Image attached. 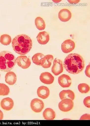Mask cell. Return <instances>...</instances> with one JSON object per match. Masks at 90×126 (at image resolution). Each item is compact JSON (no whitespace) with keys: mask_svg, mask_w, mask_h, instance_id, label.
Wrapping results in <instances>:
<instances>
[{"mask_svg":"<svg viewBox=\"0 0 90 126\" xmlns=\"http://www.w3.org/2000/svg\"><path fill=\"white\" fill-rule=\"evenodd\" d=\"M75 42L71 39L65 40L61 45V49L62 51L65 53L71 52L75 49Z\"/></svg>","mask_w":90,"mask_h":126,"instance_id":"obj_8","label":"cell"},{"mask_svg":"<svg viewBox=\"0 0 90 126\" xmlns=\"http://www.w3.org/2000/svg\"><path fill=\"white\" fill-rule=\"evenodd\" d=\"M61 99H69L73 100L75 99V95L73 92L71 90H64L61 92L59 94Z\"/></svg>","mask_w":90,"mask_h":126,"instance_id":"obj_16","label":"cell"},{"mask_svg":"<svg viewBox=\"0 0 90 126\" xmlns=\"http://www.w3.org/2000/svg\"><path fill=\"white\" fill-rule=\"evenodd\" d=\"M4 117V114L3 112L0 110V120H3Z\"/></svg>","mask_w":90,"mask_h":126,"instance_id":"obj_28","label":"cell"},{"mask_svg":"<svg viewBox=\"0 0 90 126\" xmlns=\"http://www.w3.org/2000/svg\"><path fill=\"white\" fill-rule=\"evenodd\" d=\"M90 114H85L82 115L81 117L80 120H90Z\"/></svg>","mask_w":90,"mask_h":126,"instance_id":"obj_25","label":"cell"},{"mask_svg":"<svg viewBox=\"0 0 90 126\" xmlns=\"http://www.w3.org/2000/svg\"><path fill=\"white\" fill-rule=\"evenodd\" d=\"M80 0H68L69 3L71 4H77L79 3Z\"/></svg>","mask_w":90,"mask_h":126,"instance_id":"obj_27","label":"cell"},{"mask_svg":"<svg viewBox=\"0 0 90 126\" xmlns=\"http://www.w3.org/2000/svg\"><path fill=\"white\" fill-rule=\"evenodd\" d=\"M45 62L42 67L44 68H49L51 66L53 61V56L52 55H48L45 56Z\"/></svg>","mask_w":90,"mask_h":126,"instance_id":"obj_21","label":"cell"},{"mask_svg":"<svg viewBox=\"0 0 90 126\" xmlns=\"http://www.w3.org/2000/svg\"><path fill=\"white\" fill-rule=\"evenodd\" d=\"M10 93V89L8 86L3 83H0V95H7Z\"/></svg>","mask_w":90,"mask_h":126,"instance_id":"obj_22","label":"cell"},{"mask_svg":"<svg viewBox=\"0 0 90 126\" xmlns=\"http://www.w3.org/2000/svg\"><path fill=\"white\" fill-rule=\"evenodd\" d=\"M64 66L69 73L76 75L83 71L85 67V62L80 55L72 53L68 55L65 58Z\"/></svg>","mask_w":90,"mask_h":126,"instance_id":"obj_1","label":"cell"},{"mask_svg":"<svg viewBox=\"0 0 90 126\" xmlns=\"http://www.w3.org/2000/svg\"><path fill=\"white\" fill-rule=\"evenodd\" d=\"M35 24L36 27L39 30H45L46 28V24L44 20L40 17H38L35 20Z\"/></svg>","mask_w":90,"mask_h":126,"instance_id":"obj_19","label":"cell"},{"mask_svg":"<svg viewBox=\"0 0 90 126\" xmlns=\"http://www.w3.org/2000/svg\"><path fill=\"white\" fill-rule=\"evenodd\" d=\"M78 88L79 92L83 94L87 93L90 90L89 86L86 83H81L79 84Z\"/></svg>","mask_w":90,"mask_h":126,"instance_id":"obj_23","label":"cell"},{"mask_svg":"<svg viewBox=\"0 0 90 126\" xmlns=\"http://www.w3.org/2000/svg\"><path fill=\"white\" fill-rule=\"evenodd\" d=\"M16 63L19 67L24 69L29 68L31 64L30 58L25 56H21L17 57Z\"/></svg>","mask_w":90,"mask_h":126,"instance_id":"obj_5","label":"cell"},{"mask_svg":"<svg viewBox=\"0 0 90 126\" xmlns=\"http://www.w3.org/2000/svg\"><path fill=\"white\" fill-rule=\"evenodd\" d=\"M37 94L40 98L46 99L48 97L50 94V91L47 87L41 86L38 88Z\"/></svg>","mask_w":90,"mask_h":126,"instance_id":"obj_15","label":"cell"},{"mask_svg":"<svg viewBox=\"0 0 90 126\" xmlns=\"http://www.w3.org/2000/svg\"><path fill=\"white\" fill-rule=\"evenodd\" d=\"M12 41V38L9 35L5 34L2 35L0 37V42L4 46L9 45Z\"/></svg>","mask_w":90,"mask_h":126,"instance_id":"obj_20","label":"cell"},{"mask_svg":"<svg viewBox=\"0 0 90 126\" xmlns=\"http://www.w3.org/2000/svg\"><path fill=\"white\" fill-rule=\"evenodd\" d=\"M30 107L33 111L38 113L42 111L44 108V104L41 100L38 98H35L31 101Z\"/></svg>","mask_w":90,"mask_h":126,"instance_id":"obj_6","label":"cell"},{"mask_svg":"<svg viewBox=\"0 0 90 126\" xmlns=\"http://www.w3.org/2000/svg\"><path fill=\"white\" fill-rule=\"evenodd\" d=\"M56 116L55 112L52 109L50 108L46 109L43 112V117L46 120H54Z\"/></svg>","mask_w":90,"mask_h":126,"instance_id":"obj_18","label":"cell"},{"mask_svg":"<svg viewBox=\"0 0 90 126\" xmlns=\"http://www.w3.org/2000/svg\"><path fill=\"white\" fill-rule=\"evenodd\" d=\"M90 64L87 66L86 69H85V75L88 77H90Z\"/></svg>","mask_w":90,"mask_h":126,"instance_id":"obj_26","label":"cell"},{"mask_svg":"<svg viewBox=\"0 0 90 126\" xmlns=\"http://www.w3.org/2000/svg\"><path fill=\"white\" fill-rule=\"evenodd\" d=\"M63 69L62 61L60 59H55L52 68V72L54 75L58 76L63 72Z\"/></svg>","mask_w":90,"mask_h":126,"instance_id":"obj_7","label":"cell"},{"mask_svg":"<svg viewBox=\"0 0 90 126\" xmlns=\"http://www.w3.org/2000/svg\"></svg>","mask_w":90,"mask_h":126,"instance_id":"obj_30","label":"cell"},{"mask_svg":"<svg viewBox=\"0 0 90 126\" xmlns=\"http://www.w3.org/2000/svg\"><path fill=\"white\" fill-rule=\"evenodd\" d=\"M72 16L71 12L67 9H63L61 10L58 14V18L63 22H66L69 21Z\"/></svg>","mask_w":90,"mask_h":126,"instance_id":"obj_12","label":"cell"},{"mask_svg":"<svg viewBox=\"0 0 90 126\" xmlns=\"http://www.w3.org/2000/svg\"><path fill=\"white\" fill-rule=\"evenodd\" d=\"M40 79L42 83L47 85L52 84L54 79V76L48 72L41 73L40 76Z\"/></svg>","mask_w":90,"mask_h":126,"instance_id":"obj_10","label":"cell"},{"mask_svg":"<svg viewBox=\"0 0 90 126\" xmlns=\"http://www.w3.org/2000/svg\"><path fill=\"white\" fill-rule=\"evenodd\" d=\"M13 50L21 55L27 54L31 50L32 42L29 36L24 34L19 35L15 37L12 41Z\"/></svg>","mask_w":90,"mask_h":126,"instance_id":"obj_2","label":"cell"},{"mask_svg":"<svg viewBox=\"0 0 90 126\" xmlns=\"http://www.w3.org/2000/svg\"><path fill=\"white\" fill-rule=\"evenodd\" d=\"M59 85L63 88L69 87L72 84V79L69 75L63 74L59 76L58 79Z\"/></svg>","mask_w":90,"mask_h":126,"instance_id":"obj_9","label":"cell"},{"mask_svg":"<svg viewBox=\"0 0 90 126\" xmlns=\"http://www.w3.org/2000/svg\"><path fill=\"white\" fill-rule=\"evenodd\" d=\"M16 64V58L12 53L7 51L0 52V70L7 72L11 71Z\"/></svg>","mask_w":90,"mask_h":126,"instance_id":"obj_3","label":"cell"},{"mask_svg":"<svg viewBox=\"0 0 90 126\" xmlns=\"http://www.w3.org/2000/svg\"><path fill=\"white\" fill-rule=\"evenodd\" d=\"M74 102L70 99H65L58 104V107L61 111L64 112H67L71 111L73 108Z\"/></svg>","mask_w":90,"mask_h":126,"instance_id":"obj_4","label":"cell"},{"mask_svg":"<svg viewBox=\"0 0 90 126\" xmlns=\"http://www.w3.org/2000/svg\"><path fill=\"white\" fill-rule=\"evenodd\" d=\"M90 96H88L84 98V105L87 107L90 108Z\"/></svg>","mask_w":90,"mask_h":126,"instance_id":"obj_24","label":"cell"},{"mask_svg":"<svg viewBox=\"0 0 90 126\" xmlns=\"http://www.w3.org/2000/svg\"><path fill=\"white\" fill-rule=\"evenodd\" d=\"M61 0H53V1L55 3H58L61 1Z\"/></svg>","mask_w":90,"mask_h":126,"instance_id":"obj_29","label":"cell"},{"mask_svg":"<svg viewBox=\"0 0 90 126\" xmlns=\"http://www.w3.org/2000/svg\"><path fill=\"white\" fill-rule=\"evenodd\" d=\"M17 80L16 75L13 72H8L5 76V81L9 85H12L16 83Z\"/></svg>","mask_w":90,"mask_h":126,"instance_id":"obj_17","label":"cell"},{"mask_svg":"<svg viewBox=\"0 0 90 126\" xmlns=\"http://www.w3.org/2000/svg\"><path fill=\"white\" fill-rule=\"evenodd\" d=\"M14 102L12 98L9 97L5 98L1 101L0 106L2 108L6 111H9L13 108Z\"/></svg>","mask_w":90,"mask_h":126,"instance_id":"obj_11","label":"cell"},{"mask_svg":"<svg viewBox=\"0 0 90 126\" xmlns=\"http://www.w3.org/2000/svg\"><path fill=\"white\" fill-rule=\"evenodd\" d=\"M37 40L40 45H46L48 43L50 39L49 34L45 31L39 32L37 36Z\"/></svg>","mask_w":90,"mask_h":126,"instance_id":"obj_14","label":"cell"},{"mask_svg":"<svg viewBox=\"0 0 90 126\" xmlns=\"http://www.w3.org/2000/svg\"><path fill=\"white\" fill-rule=\"evenodd\" d=\"M33 62L36 65L42 66L45 62V56L38 53L35 54L32 58Z\"/></svg>","mask_w":90,"mask_h":126,"instance_id":"obj_13","label":"cell"}]
</instances>
